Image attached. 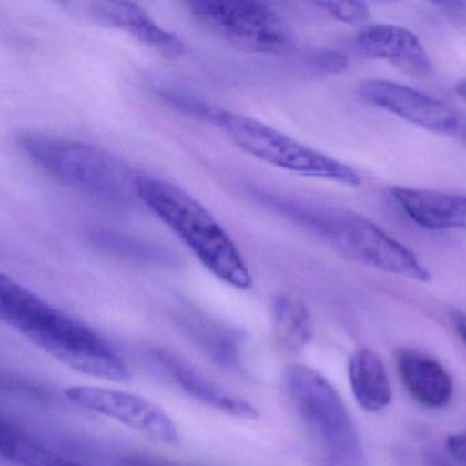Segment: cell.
Listing matches in <instances>:
<instances>
[{"instance_id": "1", "label": "cell", "mask_w": 466, "mask_h": 466, "mask_svg": "<svg viewBox=\"0 0 466 466\" xmlns=\"http://www.w3.org/2000/svg\"><path fill=\"white\" fill-rule=\"evenodd\" d=\"M0 318L72 370L106 380L130 378L127 362L102 335L5 274L0 277Z\"/></svg>"}, {"instance_id": "2", "label": "cell", "mask_w": 466, "mask_h": 466, "mask_svg": "<svg viewBox=\"0 0 466 466\" xmlns=\"http://www.w3.org/2000/svg\"><path fill=\"white\" fill-rule=\"evenodd\" d=\"M140 200L189 248L218 279L239 290L252 288L253 278L231 237L211 212L181 187L137 174L133 178Z\"/></svg>"}, {"instance_id": "3", "label": "cell", "mask_w": 466, "mask_h": 466, "mask_svg": "<svg viewBox=\"0 0 466 466\" xmlns=\"http://www.w3.org/2000/svg\"><path fill=\"white\" fill-rule=\"evenodd\" d=\"M168 99L177 107L206 119L222 130L239 148L268 165L345 187H357L361 185V176L351 166L304 146L258 119L179 95H170Z\"/></svg>"}, {"instance_id": "4", "label": "cell", "mask_w": 466, "mask_h": 466, "mask_svg": "<svg viewBox=\"0 0 466 466\" xmlns=\"http://www.w3.org/2000/svg\"><path fill=\"white\" fill-rule=\"evenodd\" d=\"M286 209L351 260L417 282L431 279L430 271L411 250L356 212L321 206H291Z\"/></svg>"}, {"instance_id": "5", "label": "cell", "mask_w": 466, "mask_h": 466, "mask_svg": "<svg viewBox=\"0 0 466 466\" xmlns=\"http://www.w3.org/2000/svg\"><path fill=\"white\" fill-rule=\"evenodd\" d=\"M20 146L26 157L56 181L106 201H124L133 178L127 168L107 152L91 144L58 136L26 133Z\"/></svg>"}, {"instance_id": "6", "label": "cell", "mask_w": 466, "mask_h": 466, "mask_svg": "<svg viewBox=\"0 0 466 466\" xmlns=\"http://www.w3.org/2000/svg\"><path fill=\"white\" fill-rule=\"evenodd\" d=\"M283 387L305 427L335 466H361L362 449L353 420L335 387L308 365H289Z\"/></svg>"}, {"instance_id": "7", "label": "cell", "mask_w": 466, "mask_h": 466, "mask_svg": "<svg viewBox=\"0 0 466 466\" xmlns=\"http://www.w3.org/2000/svg\"><path fill=\"white\" fill-rule=\"evenodd\" d=\"M198 24L228 42L258 54L288 50L293 32L282 15L260 2H212L187 5Z\"/></svg>"}, {"instance_id": "8", "label": "cell", "mask_w": 466, "mask_h": 466, "mask_svg": "<svg viewBox=\"0 0 466 466\" xmlns=\"http://www.w3.org/2000/svg\"><path fill=\"white\" fill-rule=\"evenodd\" d=\"M65 394L75 405L114 420L152 441L168 446L181 441V431L173 417L162 406L140 395L96 386L69 387Z\"/></svg>"}, {"instance_id": "9", "label": "cell", "mask_w": 466, "mask_h": 466, "mask_svg": "<svg viewBox=\"0 0 466 466\" xmlns=\"http://www.w3.org/2000/svg\"><path fill=\"white\" fill-rule=\"evenodd\" d=\"M359 95L370 105L438 135L454 136L462 114L435 97L392 81H364Z\"/></svg>"}, {"instance_id": "10", "label": "cell", "mask_w": 466, "mask_h": 466, "mask_svg": "<svg viewBox=\"0 0 466 466\" xmlns=\"http://www.w3.org/2000/svg\"><path fill=\"white\" fill-rule=\"evenodd\" d=\"M66 7L86 20L127 32L163 56H179L184 54V43L176 35L163 29L137 5L127 2H73L66 4Z\"/></svg>"}, {"instance_id": "11", "label": "cell", "mask_w": 466, "mask_h": 466, "mask_svg": "<svg viewBox=\"0 0 466 466\" xmlns=\"http://www.w3.org/2000/svg\"><path fill=\"white\" fill-rule=\"evenodd\" d=\"M157 359L163 370L173 379L174 383L193 400L236 419H258V410L253 403L215 383L208 376L193 367L187 360L182 359L174 351L160 349L157 353Z\"/></svg>"}, {"instance_id": "12", "label": "cell", "mask_w": 466, "mask_h": 466, "mask_svg": "<svg viewBox=\"0 0 466 466\" xmlns=\"http://www.w3.org/2000/svg\"><path fill=\"white\" fill-rule=\"evenodd\" d=\"M354 45L357 51L367 58L390 62L408 75L421 77L432 69L421 40L413 32L400 26L386 24L364 26L356 35Z\"/></svg>"}, {"instance_id": "13", "label": "cell", "mask_w": 466, "mask_h": 466, "mask_svg": "<svg viewBox=\"0 0 466 466\" xmlns=\"http://www.w3.org/2000/svg\"><path fill=\"white\" fill-rule=\"evenodd\" d=\"M392 198L417 225L430 230H466V196L392 187Z\"/></svg>"}, {"instance_id": "14", "label": "cell", "mask_w": 466, "mask_h": 466, "mask_svg": "<svg viewBox=\"0 0 466 466\" xmlns=\"http://www.w3.org/2000/svg\"><path fill=\"white\" fill-rule=\"evenodd\" d=\"M397 368L406 391L420 405L441 409L451 402L454 381L438 360L413 349H405L398 354Z\"/></svg>"}, {"instance_id": "15", "label": "cell", "mask_w": 466, "mask_h": 466, "mask_svg": "<svg viewBox=\"0 0 466 466\" xmlns=\"http://www.w3.org/2000/svg\"><path fill=\"white\" fill-rule=\"evenodd\" d=\"M351 392L362 410L378 413L392 400L391 384L380 357L370 349H360L349 359Z\"/></svg>"}, {"instance_id": "16", "label": "cell", "mask_w": 466, "mask_h": 466, "mask_svg": "<svg viewBox=\"0 0 466 466\" xmlns=\"http://www.w3.org/2000/svg\"><path fill=\"white\" fill-rule=\"evenodd\" d=\"M272 338L286 354L301 351L313 337L312 316L301 299L282 293L275 297L271 309Z\"/></svg>"}, {"instance_id": "17", "label": "cell", "mask_w": 466, "mask_h": 466, "mask_svg": "<svg viewBox=\"0 0 466 466\" xmlns=\"http://www.w3.org/2000/svg\"><path fill=\"white\" fill-rule=\"evenodd\" d=\"M0 454L17 466H88L59 454L6 417L0 420Z\"/></svg>"}, {"instance_id": "18", "label": "cell", "mask_w": 466, "mask_h": 466, "mask_svg": "<svg viewBox=\"0 0 466 466\" xmlns=\"http://www.w3.org/2000/svg\"><path fill=\"white\" fill-rule=\"evenodd\" d=\"M190 335L195 338V342L204 349L207 354L215 361L220 362L225 367H237L239 362L238 337L228 329H222L218 324L209 321H192L190 324Z\"/></svg>"}, {"instance_id": "19", "label": "cell", "mask_w": 466, "mask_h": 466, "mask_svg": "<svg viewBox=\"0 0 466 466\" xmlns=\"http://www.w3.org/2000/svg\"><path fill=\"white\" fill-rule=\"evenodd\" d=\"M316 6L334 20L349 25H362L370 20V9L361 2H319Z\"/></svg>"}, {"instance_id": "20", "label": "cell", "mask_w": 466, "mask_h": 466, "mask_svg": "<svg viewBox=\"0 0 466 466\" xmlns=\"http://www.w3.org/2000/svg\"><path fill=\"white\" fill-rule=\"evenodd\" d=\"M310 64L327 75H338L348 67L349 59L345 54L337 50H320L313 54Z\"/></svg>"}, {"instance_id": "21", "label": "cell", "mask_w": 466, "mask_h": 466, "mask_svg": "<svg viewBox=\"0 0 466 466\" xmlns=\"http://www.w3.org/2000/svg\"><path fill=\"white\" fill-rule=\"evenodd\" d=\"M436 6L450 23L466 28V2H441Z\"/></svg>"}, {"instance_id": "22", "label": "cell", "mask_w": 466, "mask_h": 466, "mask_svg": "<svg viewBox=\"0 0 466 466\" xmlns=\"http://www.w3.org/2000/svg\"><path fill=\"white\" fill-rule=\"evenodd\" d=\"M446 449L458 462L466 463V432L449 436L446 441Z\"/></svg>"}, {"instance_id": "23", "label": "cell", "mask_w": 466, "mask_h": 466, "mask_svg": "<svg viewBox=\"0 0 466 466\" xmlns=\"http://www.w3.org/2000/svg\"><path fill=\"white\" fill-rule=\"evenodd\" d=\"M452 326L460 335L461 339L466 343V315L465 313H454L452 315Z\"/></svg>"}, {"instance_id": "24", "label": "cell", "mask_w": 466, "mask_h": 466, "mask_svg": "<svg viewBox=\"0 0 466 466\" xmlns=\"http://www.w3.org/2000/svg\"><path fill=\"white\" fill-rule=\"evenodd\" d=\"M127 466H177L176 463L163 462V461L151 460V458H137L130 461Z\"/></svg>"}, {"instance_id": "25", "label": "cell", "mask_w": 466, "mask_h": 466, "mask_svg": "<svg viewBox=\"0 0 466 466\" xmlns=\"http://www.w3.org/2000/svg\"><path fill=\"white\" fill-rule=\"evenodd\" d=\"M454 137L462 141L466 146V114H461L460 125H458V129L457 132H455Z\"/></svg>"}, {"instance_id": "26", "label": "cell", "mask_w": 466, "mask_h": 466, "mask_svg": "<svg viewBox=\"0 0 466 466\" xmlns=\"http://www.w3.org/2000/svg\"><path fill=\"white\" fill-rule=\"evenodd\" d=\"M455 94H457L458 96L462 97L466 102V77L458 81L457 86H455Z\"/></svg>"}]
</instances>
